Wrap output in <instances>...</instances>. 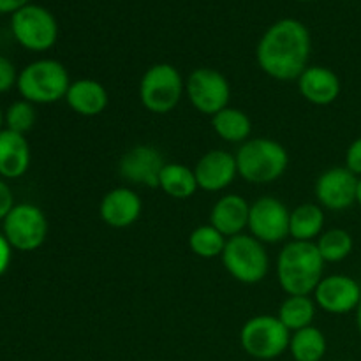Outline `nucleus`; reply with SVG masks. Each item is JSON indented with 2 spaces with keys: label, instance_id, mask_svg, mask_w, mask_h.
<instances>
[{
  "label": "nucleus",
  "instance_id": "f257e3e1",
  "mask_svg": "<svg viewBox=\"0 0 361 361\" xmlns=\"http://www.w3.org/2000/svg\"><path fill=\"white\" fill-rule=\"evenodd\" d=\"M310 34L296 20H281L267 30L257 44V63L279 81L298 80L309 67Z\"/></svg>",
  "mask_w": 361,
  "mask_h": 361
},
{
  "label": "nucleus",
  "instance_id": "f03ea898",
  "mask_svg": "<svg viewBox=\"0 0 361 361\" xmlns=\"http://www.w3.org/2000/svg\"><path fill=\"white\" fill-rule=\"evenodd\" d=\"M323 268L324 259L316 243L293 240L279 256V282L289 296H309L323 281Z\"/></svg>",
  "mask_w": 361,
  "mask_h": 361
},
{
  "label": "nucleus",
  "instance_id": "7ed1b4c3",
  "mask_svg": "<svg viewBox=\"0 0 361 361\" xmlns=\"http://www.w3.org/2000/svg\"><path fill=\"white\" fill-rule=\"evenodd\" d=\"M236 157L238 175L250 183H271L288 169L289 155L279 141L268 137L249 140L240 147Z\"/></svg>",
  "mask_w": 361,
  "mask_h": 361
},
{
  "label": "nucleus",
  "instance_id": "20e7f679",
  "mask_svg": "<svg viewBox=\"0 0 361 361\" xmlns=\"http://www.w3.org/2000/svg\"><path fill=\"white\" fill-rule=\"evenodd\" d=\"M18 90L32 104H51L66 99L71 87L69 73L60 62L51 59L35 60L18 74Z\"/></svg>",
  "mask_w": 361,
  "mask_h": 361
},
{
  "label": "nucleus",
  "instance_id": "39448f33",
  "mask_svg": "<svg viewBox=\"0 0 361 361\" xmlns=\"http://www.w3.org/2000/svg\"><path fill=\"white\" fill-rule=\"evenodd\" d=\"M185 83L178 69L169 63L152 66L140 83L141 104L155 115H166L178 106Z\"/></svg>",
  "mask_w": 361,
  "mask_h": 361
},
{
  "label": "nucleus",
  "instance_id": "423d86ee",
  "mask_svg": "<svg viewBox=\"0 0 361 361\" xmlns=\"http://www.w3.org/2000/svg\"><path fill=\"white\" fill-rule=\"evenodd\" d=\"M291 335L275 316H256L243 324L240 344L243 351L256 360H275L289 349Z\"/></svg>",
  "mask_w": 361,
  "mask_h": 361
},
{
  "label": "nucleus",
  "instance_id": "0eeeda50",
  "mask_svg": "<svg viewBox=\"0 0 361 361\" xmlns=\"http://www.w3.org/2000/svg\"><path fill=\"white\" fill-rule=\"evenodd\" d=\"M222 263L229 275L243 284H257L268 274L267 250L263 243L254 236H231L226 242Z\"/></svg>",
  "mask_w": 361,
  "mask_h": 361
},
{
  "label": "nucleus",
  "instance_id": "6e6552de",
  "mask_svg": "<svg viewBox=\"0 0 361 361\" xmlns=\"http://www.w3.org/2000/svg\"><path fill=\"white\" fill-rule=\"evenodd\" d=\"M4 236L11 247L21 252H32L44 243L48 236V219L44 212L30 203L14 204L4 219Z\"/></svg>",
  "mask_w": 361,
  "mask_h": 361
},
{
  "label": "nucleus",
  "instance_id": "1a4fd4ad",
  "mask_svg": "<svg viewBox=\"0 0 361 361\" xmlns=\"http://www.w3.org/2000/svg\"><path fill=\"white\" fill-rule=\"evenodd\" d=\"M14 39L30 51H46L56 42L59 27L49 11L41 6H25L13 14Z\"/></svg>",
  "mask_w": 361,
  "mask_h": 361
},
{
  "label": "nucleus",
  "instance_id": "9d476101",
  "mask_svg": "<svg viewBox=\"0 0 361 361\" xmlns=\"http://www.w3.org/2000/svg\"><path fill=\"white\" fill-rule=\"evenodd\" d=\"M185 90L194 108L203 115L212 116L228 108L231 97V88L224 74L208 67H201L190 73Z\"/></svg>",
  "mask_w": 361,
  "mask_h": 361
},
{
  "label": "nucleus",
  "instance_id": "9b49d317",
  "mask_svg": "<svg viewBox=\"0 0 361 361\" xmlns=\"http://www.w3.org/2000/svg\"><path fill=\"white\" fill-rule=\"evenodd\" d=\"M291 212L277 197H259L250 204L249 229L261 243H277L289 235Z\"/></svg>",
  "mask_w": 361,
  "mask_h": 361
},
{
  "label": "nucleus",
  "instance_id": "f8f14e48",
  "mask_svg": "<svg viewBox=\"0 0 361 361\" xmlns=\"http://www.w3.org/2000/svg\"><path fill=\"white\" fill-rule=\"evenodd\" d=\"M166 164L168 162H164V157L157 148L148 147V145H137L120 159L118 171L120 176L130 183L159 187L161 173Z\"/></svg>",
  "mask_w": 361,
  "mask_h": 361
},
{
  "label": "nucleus",
  "instance_id": "ddd939ff",
  "mask_svg": "<svg viewBox=\"0 0 361 361\" xmlns=\"http://www.w3.org/2000/svg\"><path fill=\"white\" fill-rule=\"evenodd\" d=\"M314 296L324 312L341 316L358 309L361 288L355 279L348 275H330L317 284Z\"/></svg>",
  "mask_w": 361,
  "mask_h": 361
},
{
  "label": "nucleus",
  "instance_id": "4468645a",
  "mask_svg": "<svg viewBox=\"0 0 361 361\" xmlns=\"http://www.w3.org/2000/svg\"><path fill=\"white\" fill-rule=\"evenodd\" d=\"M358 178L348 168H330L317 178V201L328 210L341 212L356 201Z\"/></svg>",
  "mask_w": 361,
  "mask_h": 361
},
{
  "label": "nucleus",
  "instance_id": "2eb2a0df",
  "mask_svg": "<svg viewBox=\"0 0 361 361\" xmlns=\"http://www.w3.org/2000/svg\"><path fill=\"white\" fill-rule=\"evenodd\" d=\"M196 180L200 189L208 192H219L233 183V180L238 175L236 168V157L224 150H212L204 154L197 161Z\"/></svg>",
  "mask_w": 361,
  "mask_h": 361
},
{
  "label": "nucleus",
  "instance_id": "dca6fc26",
  "mask_svg": "<svg viewBox=\"0 0 361 361\" xmlns=\"http://www.w3.org/2000/svg\"><path fill=\"white\" fill-rule=\"evenodd\" d=\"M141 200L133 189L118 187L104 194L99 207L101 219L108 226L116 229L129 228L140 219L141 215Z\"/></svg>",
  "mask_w": 361,
  "mask_h": 361
},
{
  "label": "nucleus",
  "instance_id": "f3484780",
  "mask_svg": "<svg viewBox=\"0 0 361 361\" xmlns=\"http://www.w3.org/2000/svg\"><path fill=\"white\" fill-rule=\"evenodd\" d=\"M300 94L316 106H326L337 101L341 94V80L328 67H307L298 78Z\"/></svg>",
  "mask_w": 361,
  "mask_h": 361
},
{
  "label": "nucleus",
  "instance_id": "a211bd4d",
  "mask_svg": "<svg viewBox=\"0 0 361 361\" xmlns=\"http://www.w3.org/2000/svg\"><path fill=\"white\" fill-rule=\"evenodd\" d=\"M30 166V147L23 134L0 130V178L14 180L23 176Z\"/></svg>",
  "mask_w": 361,
  "mask_h": 361
},
{
  "label": "nucleus",
  "instance_id": "6ab92c4d",
  "mask_svg": "<svg viewBox=\"0 0 361 361\" xmlns=\"http://www.w3.org/2000/svg\"><path fill=\"white\" fill-rule=\"evenodd\" d=\"M250 204L236 194L222 196L214 204L210 214V224L224 236H236L249 226Z\"/></svg>",
  "mask_w": 361,
  "mask_h": 361
},
{
  "label": "nucleus",
  "instance_id": "aec40b11",
  "mask_svg": "<svg viewBox=\"0 0 361 361\" xmlns=\"http://www.w3.org/2000/svg\"><path fill=\"white\" fill-rule=\"evenodd\" d=\"M67 104L81 116H97L108 106V92L97 80L73 81L66 95Z\"/></svg>",
  "mask_w": 361,
  "mask_h": 361
},
{
  "label": "nucleus",
  "instance_id": "412c9836",
  "mask_svg": "<svg viewBox=\"0 0 361 361\" xmlns=\"http://www.w3.org/2000/svg\"><path fill=\"white\" fill-rule=\"evenodd\" d=\"M159 187L175 200H189L200 189L194 169H190L189 166L178 164V162H168L164 166Z\"/></svg>",
  "mask_w": 361,
  "mask_h": 361
},
{
  "label": "nucleus",
  "instance_id": "4be33fe9",
  "mask_svg": "<svg viewBox=\"0 0 361 361\" xmlns=\"http://www.w3.org/2000/svg\"><path fill=\"white\" fill-rule=\"evenodd\" d=\"M324 226V214L321 207L312 203L300 204L291 212L289 219V235L296 242H312V238L321 236Z\"/></svg>",
  "mask_w": 361,
  "mask_h": 361
},
{
  "label": "nucleus",
  "instance_id": "5701e85b",
  "mask_svg": "<svg viewBox=\"0 0 361 361\" xmlns=\"http://www.w3.org/2000/svg\"><path fill=\"white\" fill-rule=\"evenodd\" d=\"M214 130L229 143H245L252 133V122L242 109L224 108L212 118Z\"/></svg>",
  "mask_w": 361,
  "mask_h": 361
},
{
  "label": "nucleus",
  "instance_id": "b1692460",
  "mask_svg": "<svg viewBox=\"0 0 361 361\" xmlns=\"http://www.w3.org/2000/svg\"><path fill=\"white\" fill-rule=\"evenodd\" d=\"M289 351L295 361H321L326 355V337L316 326L295 331L289 341Z\"/></svg>",
  "mask_w": 361,
  "mask_h": 361
},
{
  "label": "nucleus",
  "instance_id": "393cba45",
  "mask_svg": "<svg viewBox=\"0 0 361 361\" xmlns=\"http://www.w3.org/2000/svg\"><path fill=\"white\" fill-rule=\"evenodd\" d=\"M316 307L309 296H289L279 309V319L289 331H298L312 326Z\"/></svg>",
  "mask_w": 361,
  "mask_h": 361
},
{
  "label": "nucleus",
  "instance_id": "a878e982",
  "mask_svg": "<svg viewBox=\"0 0 361 361\" xmlns=\"http://www.w3.org/2000/svg\"><path fill=\"white\" fill-rule=\"evenodd\" d=\"M226 236L214 228L212 224L200 226L189 236V247L196 256L210 259V257L222 256L226 247Z\"/></svg>",
  "mask_w": 361,
  "mask_h": 361
},
{
  "label": "nucleus",
  "instance_id": "bb28decb",
  "mask_svg": "<svg viewBox=\"0 0 361 361\" xmlns=\"http://www.w3.org/2000/svg\"><path fill=\"white\" fill-rule=\"evenodd\" d=\"M324 263H338L353 252V236L345 229H330L316 242Z\"/></svg>",
  "mask_w": 361,
  "mask_h": 361
},
{
  "label": "nucleus",
  "instance_id": "cd10ccee",
  "mask_svg": "<svg viewBox=\"0 0 361 361\" xmlns=\"http://www.w3.org/2000/svg\"><path fill=\"white\" fill-rule=\"evenodd\" d=\"M35 108L28 101H16L7 108L6 111V129L14 130L18 134H23L32 130L35 123Z\"/></svg>",
  "mask_w": 361,
  "mask_h": 361
},
{
  "label": "nucleus",
  "instance_id": "c85d7f7f",
  "mask_svg": "<svg viewBox=\"0 0 361 361\" xmlns=\"http://www.w3.org/2000/svg\"><path fill=\"white\" fill-rule=\"evenodd\" d=\"M18 83V73L9 59L0 55V94L11 90Z\"/></svg>",
  "mask_w": 361,
  "mask_h": 361
},
{
  "label": "nucleus",
  "instance_id": "c756f323",
  "mask_svg": "<svg viewBox=\"0 0 361 361\" xmlns=\"http://www.w3.org/2000/svg\"><path fill=\"white\" fill-rule=\"evenodd\" d=\"M345 168L355 175H361V137L355 140L345 154Z\"/></svg>",
  "mask_w": 361,
  "mask_h": 361
},
{
  "label": "nucleus",
  "instance_id": "7c9ffc66",
  "mask_svg": "<svg viewBox=\"0 0 361 361\" xmlns=\"http://www.w3.org/2000/svg\"><path fill=\"white\" fill-rule=\"evenodd\" d=\"M14 208V196L11 187L7 185V182H4V178H0V219H6L7 214Z\"/></svg>",
  "mask_w": 361,
  "mask_h": 361
},
{
  "label": "nucleus",
  "instance_id": "2f4dec72",
  "mask_svg": "<svg viewBox=\"0 0 361 361\" xmlns=\"http://www.w3.org/2000/svg\"><path fill=\"white\" fill-rule=\"evenodd\" d=\"M11 257H13V247L7 242L4 233H0V275H4L7 271V268L11 264Z\"/></svg>",
  "mask_w": 361,
  "mask_h": 361
},
{
  "label": "nucleus",
  "instance_id": "473e14b6",
  "mask_svg": "<svg viewBox=\"0 0 361 361\" xmlns=\"http://www.w3.org/2000/svg\"><path fill=\"white\" fill-rule=\"evenodd\" d=\"M25 6H28V0H0V14H14Z\"/></svg>",
  "mask_w": 361,
  "mask_h": 361
},
{
  "label": "nucleus",
  "instance_id": "72a5a7b5",
  "mask_svg": "<svg viewBox=\"0 0 361 361\" xmlns=\"http://www.w3.org/2000/svg\"><path fill=\"white\" fill-rule=\"evenodd\" d=\"M356 324H358V330H360V334H361V300H360L358 309H356Z\"/></svg>",
  "mask_w": 361,
  "mask_h": 361
},
{
  "label": "nucleus",
  "instance_id": "f704fd0d",
  "mask_svg": "<svg viewBox=\"0 0 361 361\" xmlns=\"http://www.w3.org/2000/svg\"><path fill=\"white\" fill-rule=\"evenodd\" d=\"M4 123H6V113L2 111V106H0V130H4Z\"/></svg>",
  "mask_w": 361,
  "mask_h": 361
},
{
  "label": "nucleus",
  "instance_id": "c9c22d12",
  "mask_svg": "<svg viewBox=\"0 0 361 361\" xmlns=\"http://www.w3.org/2000/svg\"><path fill=\"white\" fill-rule=\"evenodd\" d=\"M356 201H358V204L361 207V180H358V190H356Z\"/></svg>",
  "mask_w": 361,
  "mask_h": 361
}]
</instances>
